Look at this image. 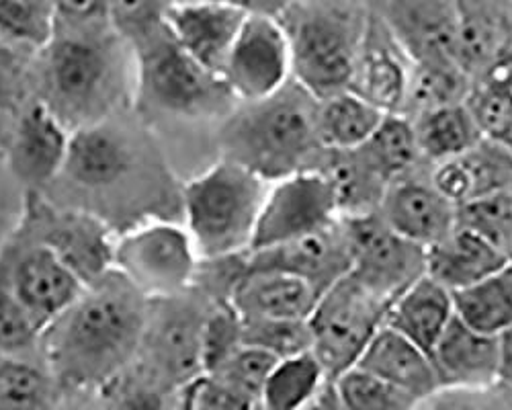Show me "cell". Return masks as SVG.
<instances>
[{"label": "cell", "instance_id": "obj_40", "mask_svg": "<svg viewBox=\"0 0 512 410\" xmlns=\"http://www.w3.org/2000/svg\"><path fill=\"white\" fill-rule=\"evenodd\" d=\"M242 343L263 349L275 359L300 355L312 351L310 322L285 318L242 320Z\"/></svg>", "mask_w": 512, "mask_h": 410}, {"label": "cell", "instance_id": "obj_31", "mask_svg": "<svg viewBox=\"0 0 512 410\" xmlns=\"http://www.w3.org/2000/svg\"><path fill=\"white\" fill-rule=\"evenodd\" d=\"M414 128L420 156L437 164L467 152L484 140L465 103L424 111L416 115Z\"/></svg>", "mask_w": 512, "mask_h": 410}, {"label": "cell", "instance_id": "obj_26", "mask_svg": "<svg viewBox=\"0 0 512 410\" xmlns=\"http://www.w3.org/2000/svg\"><path fill=\"white\" fill-rule=\"evenodd\" d=\"M392 44L375 31L363 35L349 91L367 99L381 111L402 113L408 99L412 68H408L398 54V41L396 46Z\"/></svg>", "mask_w": 512, "mask_h": 410}, {"label": "cell", "instance_id": "obj_28", "mask_svg": "<svg viewBox=\"0 0 512 410\" xmlns=\"http://www.w3.org/2000/svg\"><path fill=\"white\" fill-rule=\"evenodd\" d=\"M506 21L490 0H457V64L476 78L504 58Z\"/></svg>", "mask_w": 512, "mask_h": 410}, {"label": "cell", "instance_id": "obj_27", "mask_svg": "<svg viewBox=\"0 0 512 410\" xmlns=\"http://www.w3.org/2000/svg\"><path fill=\"white\" fill-rule=\"evenodd\" d=\"M453 318V292L424 273L390 304L386 324L431 355Z\"/></svg>", "mask_w": 512, "mask_h": 410}, {"label": "cell", "instance_id": "obj_5", "mask_svg": "<svg viewBox=\"0 0 512 410\" xmlns=\"http://www.w3.org/2000/svg\"><path fill=\"white\" fill-rule=\"evenodd\" d=\"M134 109L148 121H211L224 119L236 97L224 78L189 56L164 25L138 41Z\"/></svg>", "mask_w": 512, "mask_h": 410}, {"label": "cell", "instance_id": "obj_29", "mask_svg": "<svg viewBox=\"0 0 512 410\" xmlns=\"http://www.w3.org/2000/svg\"><path fill=\"white\" fill-rule=\"evenodd\" d=\"M64 398L41 351L0 355V410H54Z\"/></svg>", "mask_w": 512, "mask_h": 410}, {"label": "cell", "instance_id": "obj_20", "mask_svg": "<svg viewBox=\"0 0 512 410\" xmlns=\"http://www.w3.org/2000/svg\"><path fill=\"white\" fill-rule=\"evenodd\" d=\"M379 214L392 230L422 249L443 240L457 226V205L433 181L396 179L383 193Z\"/></svg>", "mask_w": 512, "mask_h": 410}, {"label": "cell", "instance_id": "obj_50", "mask_svg": "<svg viewBox=\"0 0 512 410\" xmlns=\"http://www.w3.org/2000/svg\"><path fill=\"white\" fill-rule=\"evenodd\" d=\"M213 3L232 5L246 13H263L275 17H279L287 7H291V0H213Z\"/></svg>", "mask_w": 512, "mask_h": 410}, {"label": "cell", "instance_id": "obj_30", "mask_svg": "<svg viewBox=\"0 0 512 410\" xmlns=\"http://www.w3.org/2000/svg\"><path fill=\"white\" fill-rule=\"evenodd\" d=\"M388 113L353 91L320 99L318 134L326 150H355L381 126Z\"/></svg>", "mask_w": 512, "mask_h": 410}, {"label": "cell", "instance_id": "obj_11", "mask_svg": "<svg viewBox=\"0 0 512 410\" xmlns=\"http://www.w3.org/2000/svg\"><path fill=\"white\" fill-rule=\"evenodd\" d=\"M388 308L351 271L318 298L308 318L312 353L330 380L359 363L365 347L386 322Z\"/></svg>", "mask_w": 512, "mask_h": 410}, {"label": "cell", "instance_id": "obj_14", "mask_svg": "<svg viewBox=\"0 0 512 410\" xmlns=\"http://www.w3.org/2000/svg\"><path fill=\"white\" fill-rule=\"evenodd\" d=\"M338 220L336 191L322 171L289 175L269 183L248 253L320 232Z\"/></svg>", "mask_w": 512, "mask_h": 410}, {"label": "cell", "instance_id": "obj_15", "mask_svg": "<svg viewBox=\"0 0 512 410\" xmlns=\"http://www.w3.org/2000/svg\"><path fill=\"white\" fill-rule=\"evenodd\" d=\"M222 78L238 103L267 99L293 80L289 35L279 17H246Z\"/></svg>", "mask_w": 512, "mask_h": 410}, {"label": "cell", "instance_id": "obj_47", "mask_svg": "<svg viewBox=\"0 0 512 410\" xmlns=\"http://www.w3.org/2000/svg\"><path fill=\"white\" fill-rule=\"evenodd\" d=\"M191 400L193 410H256L261 404L211 374H203L191 384Z\"/></svg>", "mask_w": 512, "mask_h": 410}, {"label": "cell", "instance_id": "obj_18", "mask_svg": "<svg viewBox=\"0 0 512 410\" xmlns=\"http://www.w3.org/2000/svg\"><path fill=\"white\" fill-rule=\"evenodd\" d=\"M248 15L213 0H177L168 11L166 27L189 56L222 76Z\"/></svg>", "mask_w": 512, "mask_h": 410}, {"label": "cell", "instance_id": "obj_42", "mask_svg": "<svg viewBox=\"0 0 512 410\" xmlns=\"http://www.w3.org/2000/svg\"><path fill=\"white\" fill-rule=\"evenodd\" d=\"M175 3L177 0H109V21L127 44L136 46L166 25Z\"/></svg>", "mask_w": 512, "mask_h": 410}, {"label": "cell", "instance_id": "obj_33", "mask_svg": "<svg viewBox=\"0 0 512 410\" xmlns=\"http://www.w3.org/2000/svg\"><path fill=\"white\" fill-rule=\"evenodd\" d=\"M357 150L381 179L394 183L414 167L420 156L414 121L404 113H388L377 132Z\"/></svg>", "mask_w": 512, "mask_h": 410}, {"label": "cell", "instance_id": "obj_10", "mask_svg": "<svg viewBox=\"0 0 512 410\" xmlns=\"http://www.w3.org/2000/svg\"><path fill=\"white\" fill-rule=\"evenodd\" d=\"M199 253L181 220H152L115 240L113 269L148 300L168 298L193 287Z\"/></svg>", "mask_w": 512, "mask_h": 410}, {"label": "cell", "instance_id": "obj_35", "mask_svg": "<svg viewBox=\"0 0 512 410\" xmlns=\"http://www.w3.org/2000/svg\"><path fill=\"white\" fill-rule=\"evenodd\" d=\"M472 87L474 78L459 64H412L406 107H416V115H420L437 107L465 103Z\"/></svg>", "mask_w": 512, "mask_h": 410}, {"label": "cell", "instance_id": "obj_23", "mask_svg": "<svg viewBox=\"0 0 512 410\" xmlns=\"http://www.w3.org/2000/svg\"><path fill=\"white\" fill-rule=\"evenodd\" d=\"M320 292L302 277L271 269H246L234 287L230 304L242 320L285 318L308 320Z\"/></svg>", "mask_w": 512, "mask_h": 410}, {"label": "cell", "instance_id": "obj_17", "mask_svg": "<svg viewBox=\"0 0 512 410\" xmlns=\"http://www.w3.org/2000/svg\"><path fill=\"white\" fill-rule=\"evenodd\" d=\"M246 259L250 269H271L302 277L316 287L320 296L338 279H343L353 265L343 218L320 232L271 249L252 251Z\"/></svg>", "mask_w": 512, "mask_h": 410}, {"label": "cell", "instance_id": "obj_21", "mask_svg": "<svg viewBox=\"0 0 512 410\" xmlns=\"http://www.w3.org/2000/svg\"><path fill=\"white\" fill-rule=\"evenodd\" d=\"M431 181L457 208L492 195L512 193V150L482 140L467 152L439 162Z\"/></svg>", "mask_w": 512, "mask_h": 410}, {"label": "cell", "instance_id": "obj_12", "mask_svg": "<svg viewBox=\"0 0 512 410\" xmlns=\"http://www.w3.org/2000/svg\"><path fill=\"white\" fill-rule=\"evenodd\" d=\"M0 267L19 304L41 333L87 287L48 246L27 236L17 226L0 242Z\"/></svg>", "mask_w": 512, "mask_h": 410}, {"label": "cell", "instance_id": "obj_7", "mask_svg": "<svg viewBox=\"0 0 512 410\" xmlns=\"http://www.w3.org/2000/svg\"><path fill=\"white\" fill-rule=\"evenodd\" d=\"M283 13L297 85L316 99L349 91L363 39L351 17L318 7H287Z\"/></svg>", "mask_w": 512, "mask_h": 410}, {"label": "cell", "instance_id": "obj_16", "mask_svg": "<svg viewBox=\"0 0 512 410\" xmlns=\"http://www.w3.org/2000/svg\"><path fill=\"white\" fill-rule=\"evenodd\" d=\"M72 132L37 97H27L15 111L5 136L7 169L25 191L44 193L60 177Z\"/></svg>", "mask_w": 512, "mask_h": 410}, {"label": "cell", "instance_id": "obj_8", "mask_svg": "<svg viewBox=\"0 0 512 410\" xmlns=\"http://www.w3.org/2000/svg\"><path fill=\"white\" fill-rule=\"evenodd\" d=\"M209 306L211 298L195 285L181 294L150 300L136 363L173 390L201 378L205 374L203 328Z\"/></svg>", "mask_w": 512, "mask_h": 410}, {"label": "cell", "instance_id": "obj_55", "mask_svg": "<svg viewBox=\"0 0 512 410\" xmlns=\"http://www.w3.org/2000/svg\"><path fill=\"white\" fill-rule=\"evenodd\" d=\"M506 277H508V281H510V285H512V265L506 267Z\"/></svg>", "mask_w": 512, "mask_h": 410}, {"label": "cell", "instance_id": "obj_44", "mask_svg": "<svg viewBox=\"0 0 512 410\" xmlns=\"http://www.w3.org/2000/svg\"><path fill=\"white\" fill-rule=\"evenodd\" d=\"M39 341L41 331L19 304L0 267V355L37 351Z\"/></svg>", "mask_w": 512, "mask_h": 410}, {"label": "cell", "instance_id": "obj_4", "mask_svg": "<svg viewBox=\"0 0 512 410\" xmlns=\"http://www.w3.org/2000/svg\"><path fill=\"white\" fill-rule=\"evenodd\" d=\"M318 103L295 80L267 99L238 103L220 121V156L267 183L318 169L326 152L318 134Z\"/></svg>", "mask_w": 512, "mask_h": 410}, {"label": "cell", "instance_id": "obj_51", "mask_svg": "<svg viewBox=\"0 0 512 410\" xmlns=\"http://www.w3.org/2000/svg\"><path fill=\"white\" fill-rule=\"evenodd\" d=\"M54 410H101L99 392H72L64 394Z\"/></svg>", "mask_w": 512, "mask_h": 410}, {"label": "cell", "instance_id": "obj_22", "mask_svg": "<svg viewBox=\"0 0 512 410\" xmlns=\"http://www.w3.org/2000/svg\"><path fill=\"white\" fill-rule=\"evenodd\" d=\"M441 388H488L498 384V337L474 331L457 316L431 351Z\"/></svg>", "mask_w": 512, "mask_h": 410}, {"label": "cell", "instance_id": "obj_25", "mask_svg": "<svg viewBox=\"0 0 512 410\" xmlns=\"http://www.w3.org/2000/svg\"><path fill=\"white\" fill-rule=\"evenodd\" d=\"M357 367L416 400H424L441 390L431 355L386 322L379 326V331L365 347Z\"/></svg>", "mask_w": 512, "mask_h": 410}, {"label": "cell", "instance_id": "obj_43", "mask_svg": "<svg viewBox=\"0 0 512 410\" xmlns=\"http://www.w3.org/2000/svg\"><path fill=\"white\" fill-rule=\"evenodd\" d=\"M457 226L478 232L506 253V244L512 236V193L459 205Z\"/></svg>", "mask_w": 512, "mask_h": 410}, {"label": "cell", "instance_id": "obj_32", "mask_svg": "<svg viewBox=\"0 0 512 410\" xmlns=\"http://www.w3.org/2000/svg\"><path fill=\"white\" fill-rule=\"evenodd\" d=\"M328 382L330 376L312 351L279 359L265 382L261 406L265 410H306Z\"/></svg>", "mask_w": 512, "mask_h": 410}, {"label": "cell", "instance_id": "obj_48", "mask_svg": "<svg viewBox=\"0 0 512 410\" xmlns=\"http://www.w3.org/2000/svg\"><path fill=\"white\" fill-rule=\"evenodd\" d=\"M56 27L91 29L111 25L109 0H52Z\"/></svg>", "mask_w": 512, "mask_h": 410}, {"label": "cell", "instance_id": "obj_36", "mask_svg": "<svg viewBox=\"0 0 512 410\" xmlns=\"http://www.w3.org/2000/svg\"><path fill=\"white\" fill-rule=\"evenodd\" d=\"M56 31L52 0H0V37L9 44L39 52Z\"/></svg>", "mask_w": 512, "mask_h": 410}, {"label": "cell", "instance_id": "obj_9", "mask_svg": "<svg viewBox=\"0 0 512 410\" xmlns=\"http://www.w3.org/2000/svg\"><path fill=\"white\" fill-rule=\"evenodd\" d=\"M15 226L48 246L84 285L113 269L117 234L91 212L58 203L39 191H25Z\"/></svg>", "mask_w": 512, "mask_h": 410}, {"label": "cell", "instance_id": "obj_54", "mask_svg": "<svg viewBox=\"0 0 512 410\" xmlns=\"http://www.w3.org/2000/svg\"><path fill=\"white\" fill-rule=\"evenodd\" d=\"M506 257H508V263L512 265V236H510V240L506 244Z\"/></svg>", "mask_w": 512, "mask_h": 410}, {"label": "cell", "instance_id": "obj_3", "mask_svg": "<svg viewBox=\"0 0 512 410\" xmlns=\"http://www.w3.org/2000/svg\"><path fill=\"white\" fill-rule=\"evenodd\" d=\"M33 97L46 103L70 132L134 109V48L111 27H56L35 54Z\"/></svg>", "mask_w": 512, "mask_h": 410}, {"label": "cell", "instance_id": "obj_52", "mask_svg": "<svg viewBox=\"0 0 512 410\" xmlns=\"http://www.w3.org/2000/svg\"><path fill=\"white\" fill-rule=\"evenodd\" d=\"M306 410H345L336 396L332 380L326 384V388L320 392V396Z\"/></svg>", "mask_w": 512, "mask_h": 410}, {"label": "cell", "instance_id": "obj_19", "mask_svg": "<svg viewBox=\"0 0 512 410\" xmlns=\"http://www.w3.org/2000/svg\"><path fill=\"white\" fill-rule=\"evenodd\" d=\"M388 23L412 64H457V0H392Z\"/></svg>", "mask_w": 512, "mask_h": 410}, {"label": "cell", "instance_id": "obj_41", "mask_svg": "<svg viewBox=\"0 0 512 410\" xmlns=\"http://www.w3.org/2000/svg\"><path fill=\"white\" fill-rule=\"evenodd\" d=\"M242 343V318L226 300H211L203 328L205 374L222 365Z\"/></svg>", "mask_w": 512, "mask_h": 410}, {"label": "cell", "instance_id": "obj_6", "mask_svg": "<svg viewBox=\"0 0 512 410\" xmlns=\"http://www.w3.org/2000/svg\"><path fill=\"white\" fill-rule=\"evenodd\" d=\"M269 183L222 158L183 181V218L199 259H222L250 251Z\"/></svg>", "mask_w": 512, "mask_h": 410}, {"label": "cell", "instance_id": "obj_37", "mask_svg": "<svg viewBox=\"0 0 512 410\" xmlns=\"http://www.w3.org/2000/svg\"><path fill=\"white\" fill-rule=\"evenodd\" d=\"M175 392L134 361L99 390V400L101 410H168Z\"/></svg>", "mask_w": 512, "mask_h": 410}, {"label": "cell", "instance_id": "obj_1", "mask_svg": "<svg viewBox=\"0 0 512 410\" xmlns=\"http://www.w3.org/2000/svg\"><path fill=\"white\" fill-rule=\"evenodd\" d=\"M44 195L91 212L117 236L183 218V181L136 109L72 132L64 169Z\"/></svg>", "mask_w": 512, "mask_h": 410}, {"label": "cell", "instance_id": "obj_56", "mask_svg": "<svg viewBox=\"0 0 512 410\" xmlns=\"http://www.w3.org/2000/svg\"><path fill=\"white\" fill-rule=\"evenodd\" d=\"M256 410H263V408H261V404H259V408H256Z\"/></svg>", "mask_w": 512, "mask_h": 410}, {"label": "cell", "instance_id": "obj_13", "mask_svg": "<svg viewBox=\"0 0 512 410\" xmlns=\"http://www.w3.org/2000/svg\"><path fill=\"white\" fill-rule=\"evenodd\" d=\"M351 249V273L388 306L426 273V249L406 240L379 210L343 218Z\"/></svg>", "mask_w": 512, "mask_h": 410}, {"label": "cell", "instance_id": "obj_53", "mask_svg": "<svg viewBox=\"0 0 512 410\" xmlns=\"http://www.w3.org/2000/svg\"><path fill=\"white\" fill-rule=\"evenodd\" d=\"M486 74H494L498 76L504 85L510 89L512 93V58H502L494 68H490Z\"/></svg>", "mask_w": 512, "mask_h": 410}, {"label": "cell", "instance_id": "obj_39", "mask_svg": "<svg viewBox=\"0 0 512 410\" xmlns=\"http://www.w3.org/2000/svg\"><path fill=\"white\" fill-rule=\"evenodd\" d=\"M332 384L345 410H414L420 402L357 365L334 378Z\"/></svg>", "mask_w": 512, "mask_h": 410}, {"label": "cell", "instance_id": "obj_34", "mask_svg": "<svg viewBox=\"0 0 512 410\" xmlns=\"http://www.w3.org/2000/svg\"><path fill=\"white\" fill-rule=\"evenodd\" d=\"M455 316L474 331L498 337L512 326V285L506 269L465 290L453 292Z\"/></svg>", "mask_w": 512, "mask_h": 410}, {"label": "cell", "instance_id": "obj_46", "mask_svg": "<svg viewBox=\"0 0 512 410\" xmlns=\"http://www.w3.org/2000/svg\"><path fill=\"white\" fill-rule=\"evenodd\" d=\"M414 410H512V390L494 384L488 388H441Z\"/></svg>", "mask_w": 512, "mask_h": 410}, {"label": "cell", "instance_id": "obj_49", "mask_svg": "<svg viewBox=\"0 0 512 410\" xmlns=\"http://www.w3.org/2000/svg\"><path fill=\"white\" fill-rule=\"evenodd\" d=\"M498 384L512 390V326L498 335Z\"/></svg>", "mask_w": 512, "mask_h": 410}, {"label": "cell", "instance_id": "obj_2", "mask_svg": "<svg viewBox=\"0 0 512 410\" xmlns=\"http://www.w3.org/2000/svg\"><path fill=\"white\" fill-rule=\"evenodd\" d=\"M150 300L111 269L41 333L39 351L64 394L99 392L130 367L146 331Z\"/></svg>", "mask_w": 512, "mask_h": 410}, {"label": "cell", "instance_id": "obj_24", "mask_svg": "<svg viewBox=\"0 0 512 410\" xmlns=\"http://www.w3.org/2000/svg\"><path fill=\"white\" fill-rule=\"evenodd\" d=\"M506 253L478 232L455 226L443 240L426 249V275L449 292L465 290L508 267Z\"/></svg>", "mask_w": 512, "mask_h": 410}, {"label": "cell", "instance_id": "obj_38", "mask_svg": "<svg viewBox=\"0 0 512 410\" xmlns=\"http://www.w3.org/2000/svg\"><path fill=\"white\" fill-rule=\"evenodd\" d=\"M465 105L484 140L512 150V93L498 76L484 74L482 82H474Z\"/></svg>", "mask_w": 512, "mask_h": 410}, {"label": "cell", "instance_id": "obj_45", "mask_svg": "<svg viewBox=\"0 0 512 410\" xmlns=\"http://www.w3.org/2000/svg\"><path fill=\"white\" fill-rule=\"evenodd\" d=\"M277 361L279 359H275L263 349L240 345L222 365H218L209 374L228 382L230 386L242 390L244 394L261 402L265 382Z\"/></svg>", "mask_w": 512, "mask_h": 410}]
</instances>
